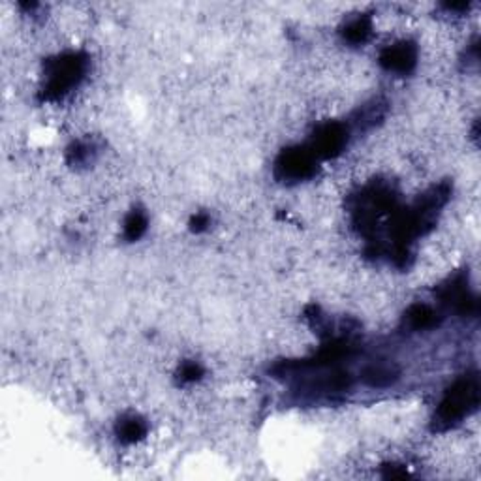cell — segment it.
<instances>
[{"mask_svg": "<svg viewBox=\"0 0 481 481\" xmlns=\"http://www.w3.org/2000/svg\"><path fill=\"white\" fill-rule=\"evenodd\" d=\"M207 222H209L207 217H203V214H202V217H196V218H194V229H196V232H200V229H203L205 226H207Z\"/></svg>", "mask_w": 481, "mask_h": 481, "instance_id": "7c38bea8", "label": "cell"}, {"mask_svg": "<svg viewBox=\"0 0 481 481\" xmlns=\"http://www.w3.org/2000/svg\"><path fill=\"white\" fill-rule=\"evenodd\" d=\"M87 70V61L79 53H66L47 64L46 88L43 96L47 100L63 98L76 85L83 79Z\"/></svg>", "mask_w": 481, "mask_h": 481, "instance_id": "7a4b0ae2", "label": "cell"}, {"mask_svg": "<svg viewBox=\"0 0 481 481\" xmlns=\"http://www.w3.org/2000/svg\"><path fill=\"white\" fill-rule=\"evenodd\" d=\"M404 321L408 324L412 329H429L436 324V312L427 305H414L410 306V311L404 316Z\"/></svg>", "mask_w": 481, "mask_h": 481, "instance_id": "52a82bcc", "label": "cell"}, {"mask_svg": "<svg viewBox=\"0 0 481 481\" xmlns=\"http://www.w3.org/2000/svg\"><path fill=\"white\" fill-rule=\"evenodd\" d=\"M348 143V128L341 123H327L316 130L311 150L320 158H333L341 155Z\"/></svg>", "mask_w": 481, "mask_h": 481, "instance_id": "277c9868", "label": "cell"}, {"mask_svg": "<svg viewBox=\"0 0 481 481\" xmlns=\"http://www.w3.org/2000/svg\"><path fill=\"white\" fill-rule=\"evenodd\" d=\"M202 376V367L196 363H185L181 368V378L185 382H196Z\"/></svg>", "mask_w": 481, "mask_h": 481, "instance_id": "8fae6325", "label": "cell"}, {"mask_svg": "<svg viewBox=\"0 0 481 481\" xmlns=\"http://www.w3.org/2000/svg\"><path fill=\"white\" fill-rule=\"evenodd\" d=\"M147 229V218L145 214L141 211H134L130 212L128 217L125 220V235L126 239L130 241H135V239H140Z\"/></svg>", "mask_w": 481, "mask_h": 481, "instance_id": "30bf717a", "label": "cell"}, {"mask_svg": "<svg viewBox=\"0 0 481 481\" xmlns=\"http://www.w3.org/2000/svg\"><path fill=\"white\" fill-rule=\"evenodd\" d=\"M477 403H480V380L476 374L460 378L442 398L436 410L435 425L438 429H450L459 423L460 419H465L472 410H476Z\"/></svg>", "mask_w": 481, "mask_h": 481, "instance_id": "6da1fadb", "label": "cell"}, {"mask_svg": "<svg viewBox=\"0 0 481 481\" xmlns=\"http://www.w3.org/2000/svg\"><path fill=\"white\" fill-rule=\"evenodd\" d=\"M371 32H373V25H371V19L365 16L356 17L353 21H350L344 26V38L353 46L367 42Z\"/></svg>", "mask_w": 481, "mask_h": 481, "instance_id": "ba28073f", "label": "cell"}, {"mask_svg": "<svg viewBox=\"0 0 481 481\" xmlns=\"http://www.w3.org/2000/svg\"><path fill=\"white\" fill-rule=\"evenodd\" d=\"M397 374V368L391 363H374V365L365 368L363 378L374 388H383V386H389L393 382Z\"/></svg>", "mask_w": 481, "mask_h": 481, "instance_id": "8992f818", "label": "cell"}, {"mask_svg": "<svg viewBox=\"0 0 481 481\" xmlns=\"http://www.w3.org/2000/svg\"><path fill=\"white\" fill-rule=\"evenodd\" d=\"M316 171V156L311 149H286L276 158L274 173L280 181L284 182H299L305 181Z\"/></svg>", "mask_w": 481, "mask_h": 481, "instance_id": "3957f363", "label": "cell"}, {"mask_svg": "<svg viewBox=\"0 0 481 481\" xmlns=\"http://www.w3.org/2000/svg\"><path fill=\"white\" fill-rule=\"evenodd\" d=\"M415 61H418V51L414 43L410 42L393 43L386 47L380 55V64L395 73H408L415 66Z\"/></svg>", "mask_w": 481, "mask_h": 481, "instance_id": "5b68a950", "label": "cell"}, {"mask_svg": "<svg viewBox=\"0 0 481 481\" xmlns=\"http://www.w3.org/2000/svg\"><path fill=\"white\" fill-rule=\"evenodd\" d=\"M145 430H147V427H145V423H143V419L135 418V415H128V418H125L119 423V427H117L119 438L123 440V442H128V444L138 442L141 436L145 435Z\"/></svg>", "mask_w": 481, "mask_h": 481, "instance_id": "9c48e42d", "label": "cell"}]
</instances>
